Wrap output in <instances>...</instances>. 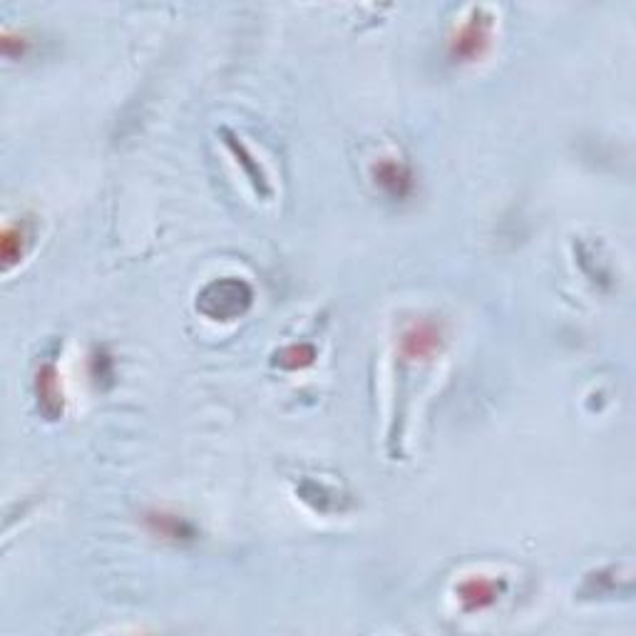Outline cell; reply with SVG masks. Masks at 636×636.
Returning a JSON list of instances; mask_svg holds the SVG:
<instances>
[{
  "label": "cell",
  "instance_id": "obj_1",
  "mask_svg": "<svg viewBox=\"0 0 636 636\" xmlns=\"http://www.w3.org/2000/svg\"><path fill=\"white\" fill-rule=\"evenodd\" d=\"M492 38V15L487 10L475 8L470 18L455 30L450 38V55L455 63H475L490 48Z\"/></svg>",
  "mask_w": 636,
  "mask_h": 636
},
{
  "label": "cell",
  "instance_id": "obj_2",
  "mask_svg": "<svg viewBox=\"0 0 636 636\" xmlns=\"http://www.w3.org/2000/svg\"><path fill=\"white\" fill-rule=\"evenodd\" d=\"M251 291L241 281H217L199 299V309L212 318H232L249 306Z\"/></svg>",
  "mask_w": 636,
  "mask_h": 636
},
{
  "label": "cell",
  "instance_id": "obj_3",
  "mask_svg": "<svg viewBox=\"0 0 636 636\" xmlns=\"http://www.w3.org/2000/svg\"><path fill=\"white\" fill-rule=\"evenodd\" d=\"M443 346V328L433 321H415L400 336V353L408 361H428Z\"/></svg>",
  "mask_w": 636,
  "mask_h": 636
},
{
  "label": "cell",
  "instance_id": "obj_4",
  "mask_svg": "<svg viewBox=\"0 0 636 636\" xmlns=\"http://www.w3.org/2000/svg\"><path fill=\"white\" fill-rule=\"evenodd\" d=\"M147 532L157 540L169 542V545H187V542L197 540V530L192 522L182 515H174L167 510H152L142 517Z\"/></svg>",
  "mask_w": 636,
  "mask_h": 636
},
{
  "label": "cell",
  "instance_id": "obj_5",
  "mask_svg": "<svg viewBox=\"0 0 636 636\" xmlns=\"http://www.w3.org/2000/svg\"><path fill=\"white\" fill-rule=\"evenodd\" d=\"M373 182L381 187L391 199H408L415 189V177L405 162L393 157H383L373 164L371 169Z\"/></svg>",
  "mask_w": 636,
  "mask_h": 636
},
{
  "label": "cell",
  "instance_id": "obj_6",
  "mask_svg": "<svg viewBox=\"0 0 636 636\" xmlns=\"http://www.w3.org/2000/svg\"><path fill=\"white\" fill-rule=\"evenodd\" d=\"M500 592H502V584L492 582V579H485V577L465 579V582L458 587V597L468 612H482V609L492 607V604L500 599Z\"/></svg>",
  "mask_w": 636,
  "mask_h": 636
},
{
  "label": "cell",
  "instance_id": "obj_7",
  "mask_svg": "<svg viewBox=\"0 0 636 636\" xmlns=\"http://www.w3.org/2000/svg\"><path fill=\"white\" fill-rule=\"evenodd\" d=\"M38 400L48 415L63 413V393H60L55 366H43L38 371Z\"/></svg>",
  "mask_w": 636,
  "mask_h": 636
},
{
  "label": "cell",
  "instance_id": "obj_8",
  "mask_svg": "<svg viewBox=\"0 0 636 636\" xmlns=\"http://www.w3.org/2000/svg\"><path fill=\"white\" fill-rule=\"evenodd\" d=\"M25 244H28V234L23 227H5L3 239H0V256H3V266L10 269L18 264L25 254Z\"/></svg>",
  "mask_w": 636,
  "mask_h": 636
},
{
  "label": "cell",
  "instance_id": "obj_9",
  "mask_svg": "<svg viewBox=\"0 0 636 636\" xmlns=\"http://www.w3.org/2000/svg\"><path fill=\"white\" fill-rule=\"evenodd\" d=\"M276 358H279V361H276L279 366L296 371V368H306V366H311V363H314V348L304 346V343H301V346L286 348V351H281Z\"/></svg>",
  "mask_w": 636,
  "mask_h": 636
},
{
  "label": "cell",
  "instance_id": "obj_10",
  "mask_svg": "<svg viewBox=\"0 0 636 636\" xmlns=\"http://www.w3.org/2000/svg\"><path fill=\"white\" fill-rule=\"evenodd\" d=\"M0 45H3V55L5 58H23L25 53H28V38H25L23 33L20 35H13L10 30H5L3 33V40H0Z\"/></svg>",
  "mask_w": 636,
  "mask_h": 636
}]
</instances>
